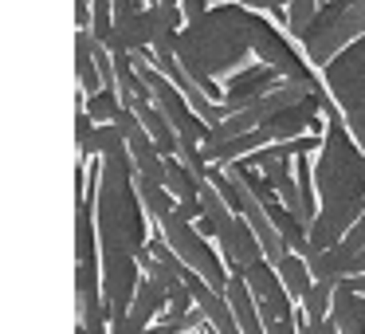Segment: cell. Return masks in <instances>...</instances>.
Returning <instances> with one entry per match:
<instances>
[{
  "label": "cell",
  "instance_id": "cell-1",
  "mask_svg": "<svg viewBox=\"0 0 365 334\" xmlns=\"http://www.w3.org/2000/svg\"><path fill=\"white\" fill-rule=\"evenodd\" d=\"M95 153L103 158L95 181V224L103 248V299L106 318L118 323L130 315L142 287V252H145V205L138 193V173L130 158L126 134L118 126H98Z\"/></svg>",
  "mask_w": 365,
  "mask_h": 334
},
{
  "label": "cell",
  "instance_id": "cell-2",
  "mask_svg": "<svg viewBox=\"0 0 365 334\" xmlns=\"http://www.w3.org/2000/svg\"><path fill=\"white\" fill-rule=\"evenodd\" d=\"M252 56H259V64L275 67L283 79L318 83L307 71V64L294 56V48L287 44L283 32L271 20H263L259 12L240 9V4H220L205 20L185 24V32L177 36V59H181V67L192 75V83L212 103H224V91L216 87V75L236 71Z\"/></svg>",
  "mask_w": 365,
  "mask_h": 334
},
{
  "label": "cell",
  "instance_id": "cell-3",
  "mask_svg": "<svg viewBox=\"0 0 365 334\" xmlns=\"http://www.w3.org/2000/svg\"><path fill=\"white\" fill-rule=\"evenodd\" d=\"M326 130H322V150H318L314 166V189H318V216L310 224V255L330 252L349 236L365 213V150L354 142L346 126V114L338 111L330 95H326Z\"/></svg>",
  "mask_w": 365,
  "mask_h": 334
},
{
  "label": "cell",
  "instance_id": "cell-4",
  "mask_svg": "<svg viewBox=\"0 0 365 334\" xmlns=\"http://www.w3.org/2000/svg\"><path fill=\"white\" fill-rule=\"evenodd\" d=\"M357 40H365V0H330L318 9L314 24L307 28L302 48H307L310 64L326 67Z\"/></svg>",
  "mask_w": 365,
  "mask_h": 334
},
{
  "label": "cell",
  "instance_id": "cell-5",
  "mask_svg": "<svg viewBox=\"0 0 365 334\" xmlns=\"http://www.w3.org/2000/svg\"><path fill=\"white\" fill-rule=\"evenodd\" d=\"M161 236H165V244L173 248L177 255H181V263L189 271H197L200 279H205L212 291H228L232 283V271H224V260L208 248V236H200V228L192 221H185L181 213H173L169 221H161Z\"/></svg>",
  "mask_w": 365,
  "mask_h": 334
},
{
  "label": "cell",
  "instance_id": "cell-6",
  "mask_svg": "<svg viewBox=\"0 0 365 334\" xmlns=\"http://www.w3.org/2000/svg\"><path fill=\"white\" fill-rule=\"evenodd\" d=\"M322 83L341 114H365V40L334 56L322 71Z\"/></svg>",
  "mask_w": 365,
  "mask_h": 334
},
{
  "label": "cell",
  "instance_id": "cell-7",
  "mask_svg": "<svg viewBox=\"0 0 365 334\" xmlns=\"http://www.w3.org/2000/svg\"><path fill=\"white\" fill-rule=\"evenodd\" d=\"M244 283L252 287L255 307H259L263 323H267V318H294L291 291L283 287V279H279V271H275V263H271V260H255L252 268L244 271Z\"/></svg>",
  "mask_w": 365,
  "mask_h": 334
},
{
  "label": "cell",
  "instance_id": "cell-8",
  "mask_svg": "<svg viewBox=\"0 0 365 334\" xmlns=\"http://www.w3.org/2000/svg\"><path fill=\"white\" fill-rule=\"evenodd\" d=\"M279 83H283V75H279L275 67H267V64L244 67V71H236V79H228V87H224V111L240 114L244 106H252L255 98L271 95Z\"/></svg>",
  "mask_w": 365,
  "mask_h": 334
},
{
  "label": "cell",
  "instance_id": "cell-9",
  "mask_svg": "<svg viewBox=\"0 0 365 334\" xmlns=\"http://www.w3.org/2000/svg\"><path fill=\"white\" fill-rule=\"evenodd\" d=\"M142 268H145V275L158 279V283L165 287L169 295L181 291L185 279H189V268H185L181 255H177L173 248L165 244V236H161V240H150V244H145V252H142Z\"/></svg>",
  "mask_w": 365,
  "mask_h": 334
},
{
  "label": "cell",
  "instance_id": "cell-10",
  "mask_svg": "<svg viewBox=\"0 0 365 334\" xmlns=\"http://www.w3.org/2000/svg\"><path fill=\"white\" fill-rule=\"evenodd\" d=\"M185 287L192 291V303H197V307L205 310L208 326H212L216 334H240V323H236V315H232V303H228V295L212 291V287H208L205 279L197 275V271H189V279H185Z\"/></svg>",
  "mask_w": 365,
  "mask_h": 334
},
{
  "label": "cell",
  "instance_id": "cell-11",
  "mask_svg": "<svg viewBox=\"0 0 365 334\" xmlns=\"http://www.w3.org/2000/svg\"><path fill=\"white\" fill-rule=\"evenodd\" d=\"M75 79H79V91H87V98H95L98 91H106L98 59H95V36L91 32L75 36Z\"/></svg>",
  "mask_w": 365,
  "mask_h": 334
},
{
  "label": "cell",
  "instance_id": "cell-12",
  "mask_svg": "<svg viewBox=\"0 0 365 334\" xmlns=\"http://www.w3.org/2000/svg\"><path fill=\"white\" fill-rule=\"evenodd\" d=\"M165 310H169V291L158 283V279L145 275V279H142V287H138V295H134V307H130V315H134L138 323L150 326L153 318L165 315Z\"/></svg>",
  "mask_w": 365,
  "mask_h": 334
},
{
  "label": "cell",
  "instance_id": "cell-13",
  "mask_svg": "<svg viewBox=\"0 0 365 334\" xmlns=\"http://www.w3.org/2000/svg\"><path fill=\"white\" fill-rule=\"evenodd\" d=\"M275 271H279V279H283V287L294 295V299H307V291L314 287V275H310V263H307V255H299V252H287L283 260L275 263Z\"/></svg>",
  "mask_w": 365,
  "mask_h": 334
},
{
  "label": "cell",
  "instance_id": "cell-14",
  "mask_svg": "<svg viewBox=\"0 0 365 334\" xmlns=\"http://www.w3.org/2000/svg\"><path fill=\"white\" fill-rule=\"evenodd\" d=\"M330 310H334V326H338V334H365V315L357 310V295L354 291L338 287Z\"/></svg>",
  "mask_w": 365,
  "mask_h": 334
},
{
  "label": "cell",
  "instance_id": "cell-15",
  "mask_svg": "<svg viewBox=\"0 0 365 334\" xmlns=\"http://www.w3.org/2000/svg\"><path fill=\"white\" fill-rule=\"evenodd\" d=\"M138 193H142V205H145V216L153 221H169L177 213V197L165 189V185H153V181H138Z\"/></svg>",
  "mask_w": 365,
  "mask_h": 334
},
{
  "label": "cell",
  "instance_id": "cell-16",
  "mask_svg": "<svg viewBox=\"0 0 365 334\" xmlns=\"http://www.w3.org/2000/svg\"><path fill=\"white\" fill-rule=\"evenodd\" d=\"M165 189L173 193L177 201H192V197H200V189H205V185H200L197 177L185 169L181 158H165Z\"/></svg>",
  "mask_w": 365,
  "mask_h": 334
},
{
  "label": "cell",
  "instance_id": "cell-17",
  "mask_svg": "<svg viewBox=\"0 0 365 334\" xmlns=\"http://www.w3.org/2000/svg\"><path fill=\"white\" fill-rule=\"evenodd\" d=\"M122 111H126V103H122V95H118L114 87H106V91H98L95 98H87V114H91L95 122H103V126L118 122Z\"/></svg>",
  "mask_w": 365,
  "mask_h": 334
},
{
  "label": "cell",
  "instance_id": "cell-18",
  "mask_svg": "<svg viewBox=\"0 0 365 334\" xmlns=\"http://www.w3.org/2000/svg\"><path fill=\"white\" fill-rule=\"evenodd\" d=\"M334 291H338L334 283H322V279H314V287H310L307 299H302L307 323H326V315H330V307H334Z\"/></svg>",
  "mask_w": 365,
  "mask_h": 334
},
{
  "label": "cell",
  "instance_id": "cell-19",
  "mask_svg": "<svg viewBox=\"0 0 365 334\" xmlns=\"http://www.w3.org/2000/svg\"><path fill=\"white\" fill-rule=\"evenodd\" d=\"M318 0H291V9H287V32L294 36V40H302L307 36V28L314 24V16H318Z\"/></svg>",
  "mask_w": 365,
  "mask_h": 334
},
{
  "label": "cell",
  "instance_id": "cell-20",
  "mask_svg": "<svg viewBox=\"0 0 365 334\" xmlns=\"http://www.w3.org/2000/svg\"><path fill=\"white\" fill-rule=\"evenodd\" d=\"M341 248H346L349 255H357V252L365 248V213H361V221H357L354 228H349V236L341 240Z\"/></svg>",
  "mask_w": 365,
  "mask_h": 334
},
{
  "label": "cell",
  "instance_id": "cell-21",
  "mask_svg": "<svg viewBox=\"0 0 365 334\" xmlns=\"http://www.w3.org/2000/svg\"><path fill=\"white\" fill-rule=\"evenodd\" d=\"M181 12H185V20H189V24H197V20H205L212 9H208V0H185Z\"/></svg>",
  "mask_w": 365,
  "mask_h": 334
},
{
  "label": "cell",
  "instance_id": "cell-22",
  "mask_svg": "<svg viewBox=\"0 0 365 334\" xmlns=\"http://www.w3.org/2000/svg\"><path fill=\"white\" fill-rule=\"evenodd\" d=\"M346 126H349V134H354V142L365 150V114H346Z\"/></svg>",
  "mask_w": 365,
  "mask_h": 334
},
{
  "label": "cell",
  "instance_id": "cell-23",
  "mask_svg": "<svg viewBox=\"0 0 365 334\" xmlns=\"http://www.w3.org/2000/svg\"><path fill=\"white\" fill-rule=\"evenodd\" d=\"M247 9H267V12H279V9H291V0H240Z\"/></svg>",
  "mask_w": 365,
  "mask_h": 334
},
{
  "label": "cell",
  "instance_id": "cell-24",
  "mask_svg": "<svg viewBox=\"0 0 365 334\" xmlns=\"http://www.w3.org/2000/svg\"><path fill=\"white\" fill-rule=\"evenodd\" d=\"M302 334H338L334 323H302Z\"/></svg>",
  "mask_w": 365,
  "mask_h": 334
},
{
  "label": "cell",
  "instance_id": "cell-25",
  "mask_svg": "<svg viewBox=\"0 0 365 334\" xmlns=\"http://www.w3.org/2000/svg\"><path fill=\"white\" fill-rule=\"evenodd\" d=\"M357 310H361V315H365V295H357Z\"/></svg>",
  "mask_w": 365,
  "mask_h": 334
},
{
  "label": "cell",
  "instance_id": "cell-26",
  "mask_svg": "<svg viewBox=\"0 0 365 334\" xmlns=\"http://www.w3.org/2000/svg\"><path fill=\"white\" fill-rule=\"evenodd\" d=\"M158 4H169V9H181V4H177V0H158Z\"/></svg>",
  "mask_w": 365,
  "mask_h": 334
},
{
  "label": "cell",
  "instance_id": "cell-27",
  "mask_svg": "<svg viewBox=\"0 0 365 334\" xmlns=\"http://www.w3.org/2000/svg\"><path fill=\"white\" fill-rule=\"evenodd\" d=\"M153 4H158V0H153Z\"/></svg>",
  "mask_w": 365,
  "mask_h": 334
}]
</instances>
